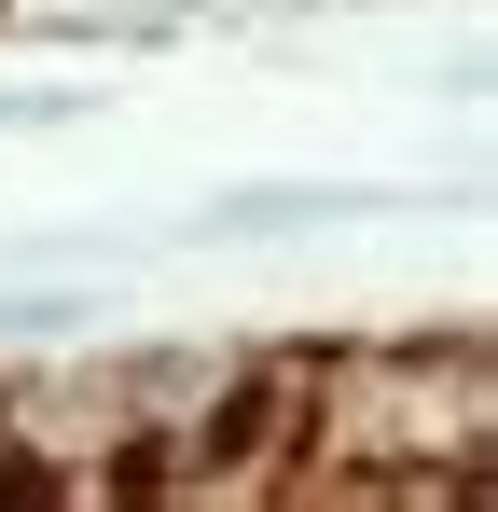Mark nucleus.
<instances>
[{"mask_svg": "<svg viewBox=\"0 0 498 512\" xmlns=\"http://www.w3.org/2000/svg\"><path fill=\"white\" fill-rule=\"evenodd\" d=\"M360 208H402V194H360V180H249V194H208L180 236H305V222H360Z\"/></svg>", "mask_w": 498, "mask_h": 512, "instance_id": "obj_1", "label": "nucleus"}, {"mask_svg": "<svg viewBox=\"0 0 498 512\" xmlns=\"http://www.w3.org/2000/svg\"><path fill=\"white\" fill-rule=\"evenodd\" d=\"M0 499H14V443H0Z\"/></svg>", "mask_w": 498, "mask_h": 512, "instance_id": "obj_2", "label": "nucleus"}]
</instances>
